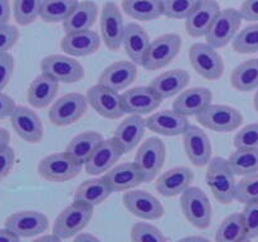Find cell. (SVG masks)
Instances as JSON below:
<instances>
[{
    "instance_id": "1",
    "label": "cell",
    "mask_w": 258,
    "mask_h": 242,
    "mask_svg": "<svg viewBox=\"0 0 258 242\" xmlns=\"http://www.w3.org/2000/svg\"><path fill=\"white\" fill-rule=\"evenodd\" d=\"M227 159L216 156L211 159L206 174L207 186L214 198L222 204H229L236 199V179Z\"/></svg>"
},
{
    "instance_id": "2",
    "label": "cell",
    "mask_w": 258,
    "mask_h": 242,
    "mask_svg": "<svg viewBox=\"0 0 258 242\" xmlns=\"http://www.w3.org/2000/svg\"><path fill=\"white\" fill-rule=\"evenodd\" d=\"M93 207L81 202H73L57 216L52 232L60 239H68L80 233L92 219Z\"/></svg>"
},
{
    "instance_id": "3",
    "label": "cell",
    "mask_w": 258,
    "mask_h": 242,
    "mask_svg": "<svg viewBox=\"0 0 258 242\" xmlns=\"http://www.w3.org/2000/svg\"><path fill=\"white\" fill-rule=\"evenodd\" d=\"M82 163L72 155L64 153H54L43 158L38 164V173L43 179L53 183H64L76 178L82 170Z\"/></svg>"
},
{
    "instance_id": "4",
    "label": "cell",
    "mask_w": 258,
    "mask_h": 242,
    "mask_svg": "<svg viewBox=\"0 0 258 242\" xmlns=\"http://www.w3.org/2000/svg\"><path fill=\"white\" fill-rule=\"evenodd\" d=\"M180 207L190 224L206 229L212 222V204L207 194L198 187H189L181 193Z\"/></svg>"
},
{
    "instance_id": "5",
    "label": "cell",
    "mask_w": 258,
    "mask_h": 242,
    "mask_svg": "<svg viewBox=\"0 0 258 242\" xmlns=\"http://www.w3.org/2000/svg\"><path fill=\"white\" fill-rule=\"evenodd\" d=\"M189 60L193 70L206 80L217 81L224 73L223 58L208 43H196L191 45Z\"/></svg>"
},
{
    "instance_id": "6",
    "label": "cell",
    "mask_w": 258,
    "mask_h": 242,
    "mask_svg": "<svg viewBox=\"0 0 258 242\" xmlns=\"http://www.w3.org/2000/svg\"><path fill=\"white\" fill-rule=\"evenodd\" d=\"M166 149L163 141L156 136L144 141L135 155L134 163L144 175V182H153L158 176L165 163Z\"/></svg>"
},
{
    "instance_id": "7",
    "label": "cell",
    "mask_w": 258,
    "mask_h": 242,
    "mask_svg": "<svg viewBox=\"0 0 258 242\" xmlns=\"http://www.w3.org/2000/svg\"><path fill=\"white\" fill-rule=\"evenodd\" d=\"M197 121L216 133H231L237 130L243 123V115L237 108L227 105H209L199 115Z\"/></svg>"
},
{
    "instance_id": "8",
    "label": "cell",
    "mask_w": 258,
    "mask_h": 242,
    "mask_svg": "<svg viewBox=\"0 0 258 242\" xmlns=\"http://www.w3.org/2000/svg\"><path fill=\"white\" fill-rule=\"evenodd\" d=\"M180 48L181 38L175 33H169L155 38L151 40L143 67L148 71H156L166 67L179 54Z\"/></svg>"
},
{
    "instance_id": "9",
    "label": "cell",
    "mask_w": 258,
    "mask_h": 242,
    "mask_svg": "<svg viewBox=\"0 0 258 242\" xmlns=\"http://www.w3.org/2000/svg\"><path fill=\"white\" fill-rule=\"evenodd\" d=\"M243 20L239 10L234 8H227L221 10L218 17L207 33V43L213 48H224L236 38L241 23Z\"/></svg>"
},
{
    "instance_id": "10",
    "label": "cell",
    "mask_w": 258,
    "mask_h": 242,
    "mask_svg": "<svg viewBox=\"0 0 258 242\" xmlns=\"http://www.w3.org/2000/svg\"><path fill=\"white\" fill-rule=\"evenodd\" d=\"M88 101L82 93L72 92L55 101L48 111L49 121L55 126H68L80 120L87 111Z\"/></svg>"
},
{
    "instance_id": "11",
    "label": "cell",
    "mask_w": 258,
    "mask_h": 242,
    "mask_svg": "<svg viewBox=\"0 0 258 242\" xmlns=\"http://www.w3.org/2000/svg\"><path fill=\"white\" fill-rule=\"evenodd\" d=\"M125 27L120 8L116 3L106 2L101 10L100 30L101 39L105 42L108 49L113 52L120 49L125 35Z\"/></svg>"
},
{
    "instance_id": "12",
    "label": "cell",
    "mask_w": 258,
    "mask_h": 242,
    "mask_svg": "<svg viewBox=\"0 0 258 242\" xmlns=\"http://www.w3.org/2000/svg\"><path fill=\"white\" fill-rule=\"evenodd\" d=\"M86 97L91 107L102 117L117 120L126 113L122 102V95L100 83L92 86L87 91Z\"/></svg>"
},
{
    "instance_id": "13",
    "label": "cell",
    "mask_w": 258,
    "mask_h": 242,
    "mask_svg": "<svg viewBox=\"0 0 258 242\" xmlns=\"http://www.w3.org/2000/svg\"><path fill=\"white\" fill-rule=\"evenodd\" d=\"M42 73L62 83L80 82L85 77V70L78 60L62 54L47 55L40 62Z\"/></svg>"
},
{
    "instance_id": "14",
    "label": "cell",
    "mask_w": 258,
    "mask_h": 242,
    "mask_svg": "<svg viewBox=\"0 0 258 242\" xmlns=\"http://www.w3.org/2000/svg\"><path fill=\"white\" fill-rule=\"evenodd\" d=\"M123 206L131 214L145 221H155L164 216V207L156 197L146 191H130L123 194Z\"/></svg>"
},
{
    "instance_id": "15",
    "label": "cell",
    "mask_w": 258,
    "mask_h": 242,
    "mask_svg": "<svg viewBox=\"0 0 258 242\" xmlns=\"http://www.w3.org/2000/svg\"><path fill=\"white\" fill-rule=\"evenodd\" d=\"M49 221L42 212L20 211L9 216L5 221V228L19 237H34L48 229Z\"/></svg>"
},
{
    "instance_id": "16",
    "label": "cell",
    "mask_w": 258,
    "mask_h": 242,
    "mask_svg": "<svg viewBox=\"0 0 258 242\" xmlns=\"http://www.w3.org/2000/svg\"><path fill=\"white\" fill-rule=\"evenodd\" d=\"M123 150L113 138L106 139L97 146L92 155L85 163L86 173L90 175H100L113 168L123 155Z\"/></svg>"
},
{
    "instance_id": "17",
    "label": "cell",
    "mask_w": 258,
    "mask_h": 242,
    "mask_svg": "<svg viewBox=\"0 0 258 242\" xmlns=\"http://www.w3.org/2000/svg\"><path fill=\"white\" fill-rule=\"evenodd\" d=\"M10 124L22 140L30 144L40 143L43 139V124L37 113L25 106H17L10 116Z\"/></svg>"
},
{
    "instance_id": "18",
    "label": "cell",
    "mask_w": 258,
    "mask_h": 242,
    "mask_svg": "<svg viewBox=\"0 0 258 242\" xmlns=\"http://www.w3.org/2000/svg\"><path fill=\"white\" fill-rule=\"evenodd\" d=\"M122 102L126 113L141 116L155 111L161 105L163 98L150 86H141L125 91L122 93Z\"/></svg>"
},
{
    "instance_id": "19",
    "label": "cell",
    "mask_w": 258,
    "mask_h": 242,
    "mask_svg": "<svg viewBox=\"0 0 258 242\" xmlns=\"http://www.w3.org/2000/svg\"><path fill=\"white\" fill-rule=\"evenodd\" d=\"M190 126L188 117L173 110H164L153 113L146 118V128L163 136L184 135Z\"/></svg>"
},
{
    "instance_id": "20",
    "label": "cell",
    "mask_w": 258,
    "mask_h": 242,
    "mask_svg": "<svg viewBox=\"0 0 258 242\" xmlns=\"http://www.w3.org/2000/svg\"><path fill=\"white\" fill-rule=\"evenodd\" d=\"M221 13V7L216 0H202L198 7L185 19V30L190 37H206L212 24Z\"/></svg>"
},
{
    "instance_id": "21",
    "label": "cell",
    "mask_w": 258,
    "mask_h": 242,
    "mask_svg": "<svg viewBox=\"0 0 258 242\" xmlns=\"http://www.w3.org/2000/svg\"><path fill=\"white\" fill-rule=\"evenodd\" d=\"M184 150L191 164L196 166H206L211 161L212 144L207 134L201 128L190 125L183 138Z\"/></svg>"
},
{
    "instance_id": "22",
    "label": "cell",
    "mask_w": 258,
    "mask_h": 242,
    "mask_svg": "<svg viewBox=\"0 0 258 242\" xmlns=\"http://www.w3.org/2000/svg\"><path fill=\"white\" fill-rule=\"evenodd\" d=\"M138 76V67L131 60H118L112 63L101 73L98 83L110 90L122 91L127 88Z\"/></svg>"
},
{
    "instance_id": "23",
    "label": "cell",
    "mask_w": 258,
    "mask_h": 242,
    "mask_svg": "<svg viewBox=\"0 0 258 242\" xmlns=\"http://www.w3.org/2000/svg\"><path fill=\"white\" fill-rule=\"evenodd\" d=\"M194 180V173L186 166H176L165 171L158 178L155 188L161 196L175 197L183 193Z\"/></svg>"
},
{
    "instance_id": "24",
    "label": "cell",
    "mask_w": 258,
    "mask_h": 242,
    "mask_svg": "<svg viewBox=\"0 0 258 242\" xmlns=\"http://www.w3.org/2000/svg\"><path fill=\"white\" fill-rule=\"evenodd\" d=\"M101 45L100 35L93 30L68 33L60 40L63 52L72 57H86L97 52Z\"/></svg>"
},
{
    "instance_id": "25",
    "label": "cell",
    "mask_w": 258,
    "mask_h": 242,
    "mask_svg": "<svg viewBox=\"0 0 258 242\" xmlns=\"http://www.w3.org/2000/svg\"><path fill=\"white\" fill-rule=\"evenodd\" d=\"M212 91L206 87H193L183 91L173 102V108L184 116H197L212 105Z\"/></svg>"
},
{
    "instance_id": "26",
    "label": "cell",
    "mask_w": 258,
    "mask_h": 242,
    "mask_svg": "<svg viewBox=\"0 0 258 242\" xmlns=\"http://www.w3.org/2000/svg\"><path fill=\"white\" fill-rule=\"evenodd\" d=\"M146 129V120L140 115H130L116 128L113 139L122 148L123 153H130L143 140Z\"/></svg>"
},
{
    "instance_id": "27",
    "label": "cell",
    "mask_w": 258,
    "mask_h": 242,
    "mask_svg": "<svg viewBox=\"0 0 258 242\" xmlns=\"http://www.w3.org/2000/svg\"><path fill=\"white\" fill-rule=\"evenodd\" d=\"M150 38L146 30L138 23H128L125 27L122 45L131 62L143 66L150 47Z\"/></svg>"
},
{
    "instance_id": "28",
    "label": "cell",
    "mask_w": 258,
    "mask_h": 242,
    "mask_svg": "<svg viewBox=\"0 0 258 242\" xmlns=\"http://www.w3.org/2000/svg\"><path fill=\"white\" fill-rule=\"evenodd\" d=\"M105 179L113 192H125L140 186L144 175L135 163H122L105 173Z\"/></svg>"
},
{
    "instance_id": "29",
    "label": "cell",
    "mask_w": 258,
    "mask_h": 242,
    "mask_svg": "<svg viewBox=\"0 0 258 242\" xmlns=\"http://www.w3.org/2000/svg\"><path fill=\"white\" fill-rule=\"evenodd\" d=\"M189 81H190V76H189L188 71L175 68V70L166 71V72L156 76L151 81L150 87H153L155 92L163 100H165V98H170L183 92L184 88L188 86Z\"/></svg>"
},
{
    "instance_id": "30",
    "label": "cell",
    "mask_w": 258,
    "mask_h": 242,
    "mask_svg": "<svg viewBox=\"0 0 258 242\" xmlns=\"http://www.w3.org/2000/svg\"><path fill=\"white\" fill-rule=\"evenodd\" d=\"M59 87V82L49 76H37L30 83L27 92L28 102L35 108H44L55 98Z\"/></svg>"
},
{
    "instance_id": "31",
    "label": "cell",
    "mask_w": 258,
    "mask_h": 242,
    "mask_svg": "<svg viewBox=\"0 0 258 242\" xmlns=\"http://www.w3.org/2000/svg\"><path fill=\"white\" fill-rule=\"evenodd\" d=\"M98 17V7L95 2L86 0L78 3L70 17L63 22V29L66 34L75 32L90 30Z\"/></svg>"
},
{
    "instance_id": "32",
    "label": "cell",
    "mask_w": 258,
    "mask_h": 242,
    "mask_svg": "<svg viewBox=\"0 0 258 242\" xmlns=\"http://www.w3.org/2000/svg\"><path fill=\"white\" fill-rule=\"evenodd\" d=\"M111 193H113V191L111 189L110 184L107 183L105 176H101V178L85 180L80 184L76 189L75 201L88 204L95 208L96 206L103 203L111 196Z\"/></svg>"
},
{
    "instance_id": "33",
    "label": "cell",
    "mask_w": 258,
    "mask_h": 242,
    "mask_svg": "<svg viewBox=\"0 0 258 242\" xmlns=\"http://www.w3.org/2000/svg\"><path fill=\"white\" fill-rule=\"evenodd\" d=\"M122 10L130 18L151 22L164 15L163 0H122Z\"/></svg>"
},
{
    "instance_id": "34",
    "label": "cell",
    "mask_w": 258,
    "mask_h": 242,
    "mask_svg": "<svg viewBox=\"0 0 258 242\" xmlns=\"http://www.w3.org/2000/svg\"><path fill=\"white\" fill-rule=\"evenodd\" d=\"M103 140H105L103 136L97 131H85L82 134H78L70 141L66 151L72 155L76 160L85 164Z\"/></svg>"
},
{
    "instance_id": "35",
    "label": "cell",
    "mask_w": 258,
    "mask_h": 242,
    "mask_svg": "<svg viewBox=\"0 0 258 242\" xmlns=\"http://www.w3.org/2000/svg\"><path fill=\"white\" fill-rule=\"evenodd\" d=\"M231 83L233 88L241 92H249L258 88L257 58L248 59L237 66L231 75Z\"/></svg>"
},
{
    "instance_id": "36",
    "label": "cell",
    "mask_w": 258,
    "mask_h": 242,
    "mask_svg": "<svg viewBox=\"0 0 258 242\" xmlns=\"http://www.w3.org/2000/svg\"><path fill=\"white\" fill-rule=\"evenodd\" d=\"M227 161L234 175L247 176L256 174L258 173V148L237 149Z\"/></svg>"
},
{
    "instance_id": "37",
    "label": "cell",
    "mask_w": 258,
    "mask_h": 242,
    "mask_svg": "<svg viewBox=\"0 0 258 242\" xmlns=\"http://www.w3.org/2000/svg\"><path fill=\"white\" fill-rule=\"evenodd\" d=\"M244 238H247V232L241 213L224 218L217 229L216 242H242Z\"/></svg>"
},
{
    "instance_id": "38",
    "label": "cell",
    "mask_w": 258,
    "mask_h": 242,
    "mask_svg": "<svg viewBox=\"0 0 258 242\" xmlns=\"http://www.w3.org/2000/svg\"><path fill=\"white\" fill-rule=\"evenodd\" d=\"M77 4L78 0H43L40 18L47 23H63Z\"/></svg>"
},
{
    "instance_id": "39",
    "label": "cell",
    "mask_w": 258,
    "mask_h": 242,
    "mask_svg": "<svg viewBox=\"0 0 258 242\" xmlns=\"http://www.w3.org/2000/svg\"><path fill=\"white\" fill-rule=\"evenodd\" d=\"M43 0H14L13 13L19 25H29L40 17Z\"/></svg>"
},
{
    "instance_id": "40",
    "label": "cell",
    "mask_w": 258,
    "mask_h": 242,
    "mask_svg": "<svg viewBox=\"0 0 258 242\" xmlns=\"http://www.w3.org/2000/svg\"><path fill=\"white\" fill-rule=\"evenodd\" d=\"M233 49L241 54L258 52V23L243 28L233 39Z\"/></svg>"
},
{
    "instance_id": "41",
    "label": "cell",
    "mask_w": 258,
    "mask_h": 242,
    "mask_svg": "<svg viewBox=\"0 0 258 242\" xmlns=\"http://www.w3.org/2000/svg\"><path fill=\"white\" fill-rule=\"evenodd\" d=\"M202 0H163L164 15L169 19H186Z\"/></svg>"
},
{
    "instance_id": "42",
    "label": "cell",
    "mask_w": 258,
    "mask_h": 242,
    "mask_svg": "<svg viewBox=\"0 0 258 242\" xmlns=\"http://www.w3.org/2000/svg\"><path fill=\"white\" fill-rule=\"evenodd\" d=\"M133 242H168L166 237L158 227L145 222H138L131 228Z\"/></svg>"
},
{
    "instance_id": "43",
    "label": "cell",
    "mask_w": 258,
    "mask_h": 242,
    "mask_svg": "<svg viewBox=\"0 0 258 242\" xmlns=\"http://www.w3.org/2000/svg\"><path fill=\"white\" fill-rule=\"evenodd\" d=\"M236 199L243 204L258 202V173L243 176L237 183Z\"/></svg>"
},
{
    "instance_id": "44",
    "label": "cell",
    "mask_w": 258,
    "mask_h": 242,
    "mask_svg": "<svg viewBox=\"0 0 258 242\" xmlns=\"http://www.w3.org/2000/svg\"><path fill=\"white\" fill-rule=\"evenodd\" d=\"M233 144L237 149L258 148V123L249 124L236 134Z\"/></svg>"
},
{
    "instance_id": "45",
    "label": "cell",
    "mask_w": 258,
    "mask_h": 242,
    "mask_svg": "<svg viewBox=\"0 0 258 242\" xmlns=\"http://www.w3.org/2000/svg\"><path fill=\"white\" fill-rule=\"evenodd\" d=\"M241 214L246 227L247 237L256 238L258 237V202L244 204L243 212Z\"/></svg>"
},
{
    "instance_id": "46",
    "label": "cell",
    "mask_w": 258,
    "mask_h": 242,
    "mask_svg": "<svg viewBox=\"0 0 258 242\" xmlns=\"http://www.w3.org/2000/svg\"><path fill=\"white\" fill-rule=\"evenodd\" d=\"M19 39V30L10 24L0 25V54L8 53L10 48L15 45Z\"/></svg>"
},
{
    "instance_id": "47",
    "label": "cell",
    "mask_w": 258,
    "mask_h": 242,
    "mask_svg": "<svg viewBox=\"0 0 258 242\" xmlns=\"http://www.w3.org/2000/svg\"><path fill=\"white\" fill-rule=\"evenodd\" d=\"M14 71V58L9 53L0 54V91L4 90Z\"/></svg>"
},
{
    "instance_id": "48",
    "label": "cell",
    "mask_w": 258,
    "mask_h": 242,
    "mask_svg": "<svg viewBox=\"0 0 258 242\" xmlns=\"http://www.w3.org/2000/svg\"><path fill=\"white\" fill-rule=\"evenodd\" d=\"M15 163V153L10 146H7L0 151V183L7 178L12 171Z\"/></svg>"
},
{
    "instance_id": "49",
    "label": "cell",
    "mask_w": 258,
    "mask_h": 242,
    "mask_svg": "<svg viewBox=\"0 0 258 242\" xmlns=\"http://www.w3.org/2000/svg\"><path fill=\"white\" fill-rule=\"evenodd\" d=\"M243 20L258 22V0H244L239 9Z\"/></svg>"
},
{
    "instance_id": "50",
    "label": "cell",
    "mask_w": 258,
    "mask_h": 242,
    "mask_svg": "<svg viewBox=\"0 0 258 242\" xmlns=\"http://www.w3.org/2000/svg\"><path fill=\"white\" fill-rule=\"evenodd\" d=\"M17 108L14 100L10 96L5 95L0 91V120L5 117H10Z\"/></svg>"
},
{
    "instance_id": "51",
    "label": "cell",
    "mask_w": 258,
    "mask_h": 242,
    "mask_svg": "<svg viewBox=\"0 0 258 242\" xmlns=\"http://www.w3.org/2000/svg\"><path fill=\"white\" fill-rule=\"evenodd\" d=\"M10 4L9 0H0V25L8 24L10 19Z\"/></svg>"
},
{
    "instance_id": "52",
    "label": "cell",
    "mask_w": 258,
    "mask_h": 242,
    "mask_svg": "<svg viewBox=\"0 0 258 242\" xmlns=\"http://www.w3.org/2000/svg\"><path fill=\"white\" fill-rule=\"evenodd\" d=\"M0 242H20V237L8 228H0Z\"/></svg>"
},
{
    "instance_id": "53",
    "label": "cell",
    "mask_w": 258,
    "mask_h": 242,
    "mask_svg": "<svg viewBox=\"0 0 258 242\" xmlns=\"http://www.w3.org/2000/svg\"><path fill=\"white\" fill-rule=\"evenodd\" d=\"M9 141H10L9 131L0 128V151H2L3 149L7 148V146H9Z\"/></svg>"
},
{
    "instance_id": "54",
    "label": "cell",
    "mask_w": 258,
    "mask_h": 242,
    "mask_svg": "<svg viewBox=\"0 0 258 242\" xmlns=\"http://www.w3.org/2000/svg\"><path fill=\"white\" fill-rule=\"evenodd\" d=\"M73 242H102V241L91 233H78Z\"/></svg>"
},
{
    "instance_id": "55",
    "label": "cell",
    "mask_w": 258,
    "mask_h": 242,
    "mask_svg": "<svg viewBox=\"0 0 258 242\" xmlns=\"http://www.w3.org/2000/svg\"><path fill=\"white\" fill-rule=\"evenodd\" d=\"M63 239H60L59 237H57L55 234H45V236L39 237V238L34 239L33 242H62Z\"/></svg>"
},
{
    "instance_id": "56",
    "label": "cell",
    "mask_w": 258,
    "mask_h": 242,
    "mask_svg": "<svg viewBox=\"0 0 258 242\" xmlns=\"http://www.w3.org/2000/svg\"><path fill=\"white\" fill-rule=\"evenodd\" d=\"M178 242H211V239L202 236H189V237H184V238L179 239Z\"/></svg>"
},
{
    "instance_id": "57",
    "label": "cell",
    "mask_w": 258,
    "mask_h": 242,
    "mask_svg": "<svg viewBox=\"0 0 258 242\" xmlns=\"http://www.w3.org/2000/svg\"><path fill=\"white\" fill-rule=\"evenodd\" d=\"M253 105H254V108H256V111H257V112H258V88H257V92H256V95H254Z\"/></svg>"
},
{
    "instance_id": "58",
    "label": "cell",
    "mask_w": 258,
    "mask_h": 242,
    "mask_svg": "<svg viewBox=\"0 0 258 242\" xmlns=\"http://www.w3.org/2000/svg\"><path fill=\"white\" fill-rule=\"evenodd\" d=\"M242 242H251V238H248V237H247V238H244Z\"/></svg>"
}]
</instances>
